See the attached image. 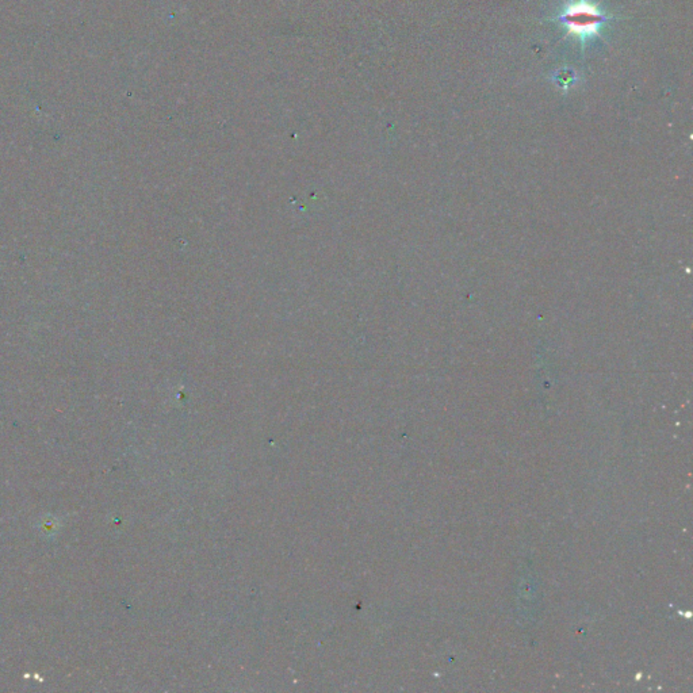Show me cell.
Instances as JSON below:
<instances>
[{
    "label": "cell",
    "mask_w": 693,
    "mask_h": 693,
    "mask_svg": "<svg viewBox=\"0 0 693 693\" xmlns=\"http://www.w3.org/2000/svg\"><path fill=\"white\" fill-rule=\"evenodd\" d=\"M615 18L616 16L605 14L600 10V3H592L591 0H568L553 21L564 25L566 28L565 38H577L583 51L588 42L595 37H601L600 31L604 23Z\"/></svg>",
    "instance_id": "cell-1"
},
{
    "label": "cell",
    "mask_w": 693,
    "mask_h": 693,
    "mask_svg": "<svg viewBox=\"0 0 693 693\" xmlns=\"http://www.w3.org/2000/svg\"><path fill=\"white\" fill-rule=\"evenodd\" d=\"M550 80L556 85L558 90L562 92H568L570 88H573L578 82V75L577 72L568 67H562L558 70H555L551 75Z\"/></svg>",
    "instance_id": "cell-2"
}]
</instances>
